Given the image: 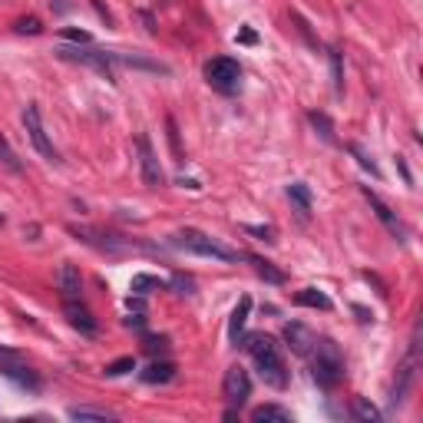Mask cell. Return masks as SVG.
<instances>
[{
  "label": "cell",
  "mask_w": 423,
  "mask_h": 423,
  "mask_svg": "<svg viewBox=\"0 0 423 423\" xmlns=\"http://www.w3.org/2000/svg\"><path fill=\"white\" fill-rule=\"evenodd\" d=\"M351 152H354V156H358V163H360V169H367V172L374 175V179H380V169H377V163H374V159H370L367 152L360 149L358 142H351Z\"/></svg>",
  "instance_id": "cell-27"
},
{
  "label": "cell",
  "mask_w": 423,
  "mask_h": 423,
  "mask_svg": "<svg viewBox=\"0 0 423 423\" xmlns=\"http://www.w3.org/2000/svg\"><path fill=\"white\" fill-rule=\"evenodd\" d=\"M175 245L185 251H192V255H202V258H215V261H239L245 255L239 251L225 248L222 241L208 239L206 232H198V228H182V232H175Z\"/></svg>",
  "instance_id": "cell-3"
},
{
  "label": "cell",
  "mask_w": 423,
  "mask_h": 423,
  "mask_svg": "<svg viewBox=\"0 0 423 423\" xmlns=\"http://www.w3.org/2000/svg\"><path fill=\"white\" fill-rule=\"evenodd\" d=\"M142 348L149 351V354H163V351L169 348V341H165V337H146V341H142Z\"/></svg>",
  "instance_id": "cell-33"
},
{
  "label": "cell",
  "mask_w": 423,
  "mask_h": 423,
  "mask_svg": "<svg viewBox=\"0 0 423 423\" xmlns=\"http://www.w3.org/2000/svg\"><path fill=\"white\" fill-rule=\"evenodd\" d=\"M245 258L255 265V272H258V278H265L268 284H284L288 278H284V272L282 268H274L272 261H265V258H258V255H245Z\"/></svg>",
  "instance_id": "cell-20"
},
{
  "label": "cell",
  "mask_w": 423,
  "mask_h": 423,
  "mask_svg": "<svg viewBox=\"0 0 423 423\" xmlns=\"http://www.w3.org/2000/svg\"><path fill=\"white\" fill-rule=\"evenodd\" d=\"M222 397H225L232 407H241V403L251 397V377L248 370L235 364V367L225 370V380H222Z\"/></svg>",
  "instance_id": "cell-7"
},
{
  "label": "cell",
  "mask_w": 423,
  "mask_h": 423,
  "mask_svg": "<svg viewBox=\"0 0 423 423\" xmlns=\"http://www.w3.org/2000/svg\"><path fill=\"white\" fill-rule=\"evenodd\" d=\"M13 30H17V33H30V37H37V33H44V23L37 20V17H20V20L13 23Z\"/></svg>",
  "instance_id": "cell-30"
},
{
  "label": "cell",
  "mask_w": 423,
  "mask_h": 423,
  "mask_svg": "<svg viewBox=\"0 0 423 423\" xmlns=\"http://www.w3.org/2000/svg\"><path fill=\"white\" fill-rule=\"evenodd\" d=\"M294 304H301V308H317V311H331V298L324 291H317V288H304V291L294 294Z\"/></svg>",
  "instance_id": "cell-19"
},
{
  "label": "cell",
  "mask_w": 423,
  "mask_h": 423,
  "mask_svg": "<svg viewBox=\"0 0 423 423\" xmlns=\"http://www.w3.org/2000/svg\"><path fill=\"white\" fill-rule=\"evenodd\" d=\"M60 37H66V40H76V44H89V33L87 30H73V27L60 30Z\"/></svg>",
  "instance_id": "cell-34"
},
{
  "label": "cell",
  "mask_w": 423,
  "mask_h": 423,
  "mask_svg": "<svg viewBox=\"0 0 423 423\" xmlns=\"http://www.w3.org/2000/svg\"><path fill=\"white\" fill-rule=\"evenodd\" d=\"M245 232L255 235V239H261V241H278V239H274V228L272 225H245Z\"/></svg>",
  "instance_id": "cell-31"
},
{
  "label": "cell",
  "mask_w": 423,
  "mask_h": 423,
  "mask_svg": "<svg viewBox=\"0 0 423 423\" xmlns=\"http://www.w3.org/2000/svg\"><path fill=\"white\" fill-rule=\"evenodd\" d=\"M113 63H122V66H130V70H146V73L169 76V66L159 63V60H149V56H142V53H122V50H113Z\"/></svg>",
  "instance_id": "cell-12"
},
{
  "label": "cell",
  "mask_w": 423,
  "mask_h": 423,
  "mask_svg": "<svg viewBox=\"0 0 423 423\" xmlns=\"http://www.w3.org/2000/svg\"><path fill=\"white\" fill-rule=\"evenodd\" d=\"M179 294H192V288H196V282L192 278H185V274H172V282H169Z\"/></svg>",
  "instance_id": "cell-32"
},
{
  "label": "cell",
  "mask_w": 423,
  "mask_h": 423,
  "mask_svg": "<svg viewBox=\"0 0 423 423\" xmlns=\"http://www.w3.org/2000/svg\"><path fill=\"white\" fill-rule=\"evenodd\" d=\"M165 282L163 278H156V274H132V284H130V291L136 294H152V291H163Z\"/></svg>",
  "instance_id": "cell-21"
},
{
  "label": "cell",
  "mask_w": 423,
  "mask_h": 423,
  "mask_svg": "<svg viewBox=\"0 0 423 423\" xmlns=\"http://www.w3.org/2000/svg\"><path fill=\"white\" fill-rule=\"evenodd\" d=\"M165 130H169V146H172V156H175V163H185V156H182V146H179V130H175V120L169 116L165 120Z\"/></svg>",
  "instance_id": "cell-29"
},
{
  "label": "cell",
  "mask_w": 423,
  "mask_h": 423,
  "mask_svg": "<svg viewBox=\"0 0 423 423\" xmlns=\"http://www.w3.org/2000/svg\"><path fill=\"white\" fill-rule=\"evenodd\" d=\"M288 198H291V206L298 208V215L308 218L311 215V189L304 182H291L288 185Z\"/></svg>",
  "instance_id": "cell-18"
},
{
  "label": "cell",
  "mask_w": 423,
  "mask_h": 423,
  "mask_svg": "<svg viewBox=\"0 0 423 423\" xmlns=\"http://www.w3.org/2000/svg\"><path fill=\"white\" fill-rule=\"evenodd\" d=\"M354 417H358V420H364V423H377L380 420V410L370 400H364V397H354Z\"/></svg>",
  "instance_id": "cell-24"
},
{
  "label": "cell",
  "mask_w": 423,
  "mask_h": 423,
  "mask_svg": "<svg viewBox=\"0 0 423 423\" xmlns=\"http://www.w3.org/2000/svg\"><path fill=\"white\" fill-rule=\"evenodd\" d=\"M354 315H358L360 321H364V324H370V321H374V315H370L367 308H360V304H354Z\"/></svg>",
  "instance_id": "cell-37"
},
{
  "label": "cell",
  "mask_w": 423,
  "mask_h": 423,
  "mask_svg": "<svg viewBox=\"0 0 423 423\" xmlns=\"http://www.w3.org/2000/svg\"><path fill=\"white\" fill-rule=\"evenodd\" d=\"M130 370H136V360L120 358V360H113V364H106V377H122V374H130Z\"/></svg>",
  "instance_id": "cell-28"
},
{
  "label": "cell",
  "mask_w": 423,
  "mask_h": 423,
  "mask_svg": "<svg viewBox=\"0 0 423 423\" xmlns=\"http://www.w3.org/2000/svg\"><path fill=\"white\" fill-rule=\"evenodd\" d=\"M239 40H241V44H255V33H251L248 27H245V30L239 33Z\"/></svg>",
  "instance_id": "cell-40"
},
{
  "label": "cell",
  "mask_w": 423,
  "mask_h": 423,
  "mask_svg": "<svg viewBox=\"0 0 423 423\" xmlns=\"http://www.w3.org/2000/svg\"><path fill=\"white\" fill-rule=\"evenodd\" d=\"M251 420L255 423H291V410H284L278 403H265V407H255V410H251Z\"/></svg>",
  "instance_id": "cell-17"
},
{
  "label": "cell",
  "mask_w": 423,
  "mask_h": 423,
  "mask_svg": "<svg viewBox=\"0 0 423 423\" xmlns=\"http://www.w3.org/2000/svg\"><path fill=\"white\" fill-rule=\"evenodd\" d=\"M308 358H311V374H315V380L321 387H327V391L344 377V354H341V348H337L331 337H317Z\"/></svg>",
  "instance_id": "cell-2"
},
{
  "label": "cell",
  "mask_w": 423,
  "mask_h": 423,
  "mask_svg": "<svg viewBox=\"0 0 423 423\" xmlns=\"http://www.w3.org/2000/svg\"><path fill=\"white\" fill-rule=\"evenodd\" d=\"M0 374H7V377L17 380V384L27 387V391H40V377H37L30 367H23L20 360H13V364H7V367H0Z\"/></svg>",
  "instance_id": "cell-15"
},
{
  "label": "cell",
  "mask_w": 423,
  "mask_h": 423,
  "mask_svg": "<svg viewBox=\"0 0 423 423\" xmlns=\"http://www.w3.org/2000/svg\"><path fill=\"white\" fill-rule=\"evenodd\" d=\"M0 159H4V165H7L11 172H20V169H23L20 159H17V152L11 149V142L4 139V136H0Z\"/></svg>",
  "instance_id": "cell-26"
},
{
  "label": "cell",
  "mask_w": 423,
  "mask_h": 423,
  "mask_svg": "<svg viewBox=\"0 0 423 423\" xmlns=\"http://www.w3.org/2000/svg\"><path fill=\"white\" fill-rule=\"evenodd\" d=\"M245 351H248L251 360L258 364L261 380L282 391L284 384H288V367H284V358H282V351H278V344H274V337L248 334L245 337Z\"/></svg>",
  "instance_id": "cell-1"
},
{
  "label": "cell",
  "mask_w": 423,
  "mask_h": 423,
  "mask_svg": "<svg viewBox=\"0 0 423 423\" xmlns=\"http://www.w3.org/2000/svg\"><path fill=\"white\" fill-rule=\"evenodd\" d=\"M23 130H27V136H30L33 149L40 152L44 159H50V163H56V159H60V156H56V149H53V142L46 139V130H44V122H40V109H37V106L23 109Z\"/></svg>",
  "instance_id": "cell-6"
},
{
  "label": "cell",
  "mask_w": 423,
  "mask_h": 423,
  "mask_svg": "<svg viewBox=\"0 0 423 423\" xmlns=\"http://www.w3.org/2000/svg\"><path fill=\"white\" fill-rule=\"evenodd\" d=\"M70 420H113L109 410H99V407H70Z\"/></svg>",
  "instance_id": "cell-23"
},
{
  "label": "cell",
  "mask_w": 423,
  "mask_h": 423,
  "mask_svg": "<svg viewBox=\"0 0 423 423\" xmlns=\"http://www.w3.org/2000/svg\"><path fill=\"white\" fill-rule=\"evenodd\" d=\"M89 4H93V11H96L99 17L106 20V27H116V20H113V13H109L106 7H103V0H89Z\"/></svg>",
  "instance_id": "cell-35"
},
{
  "label": "cell",
  "mask_w": 423,
  "mask_h": 423,
  "mask_svg": "<svg viewBox=\"0 0 423 423\" xmlns=\"http://www.w3.org/2000/svg\"><path fill=\"white\" fill-rule=\"evenodd\" d=\"M331 73H334V93L344 96V60H341V50H331Z\"/></svg>",
  "instance_id": "cell-25"
},
{
  "label": "cell",
  "mask_w": 423,
  "mask_h": 423,
  "mask_svg": "<svg viewBox=\"0 0 423 423\" xmlns=\"http://www.w3.org/2000/svg\"><path fill=\"white\" fill-rule=\"evenodd\" d=\"M248 315H251V298H241V301L235 304L232 317H228V341H232V344H239V337H241V331H245Z\"/></svg>",
  "instance_id": "cell-14"
},
{
  "label": "cell",
  "mask_w": 423,
  "mask_h": 423,
  "mask_svg": "<svg viewBox=\"0 0 423 423\" xmlns=\"http://www.w3.org/2000/svg\"><path fill=\"white\" fill-rule=\"evenodd\" d=\"M308 120H311V126H315L317 136H321L324 142H337L334 139V122L327 120L324 113H317V109H315V113H308Z\"/></svg>",
  "instance_id": "cell-22"
},
{
  "label": "cell",
  "mask_w": 423,
  "mask_h": 423,
  "mask_svg": "<svg viewBox=\"0 0 423 423\" xmlns=\"http://www.w3.org/2000/svg\"><path fill=\"white\" fill-rule=\"evenodd\" d=\"M364 198H367L370 202V208H374V215L380 218V222H384V228H387V232H391V235H397V239H407V225H403L400 218H397V212H393L391 206H387V202H384V198L377 196V192H370L367 185H364Z\"/></svg>",
  "instance_id": "cell-9"
},
{
  "label": "cell",
  "mask_w": 423,
  "mask_h": 423,
  "mask_svg": "<svg viewBox=\"0 0 423 423\" xmlns=\"http://www.w3.org/2000/svg\"><path fill=\"white\" fill-rule=\"evenodd\" d=\"M56 56H60V60H70V63L93 66V70L103 73L106 80H116V73H113V50H93V46H56Z\"/></svg>",
  "instance_id": "cell-4"
},
{
  "label": "cell",
  "mask_w": 423,
  "mask_h": 423,
  "mask_svg": "<svg viewBox=\"0 0 423 423\" xmlns=\"http://www.w3.org/2000/svg\"><path fill=\"white\" fill-rule=\"evenodd\" d=\"M56 284H60V291H63V298H80V291H83V278H80V268L76 265H60V272H56Z\"/></svg>",
  "instance_id": "cell-13"
},
{
  "label": "cell",
  "mask_w": 423,
  "mask_h": 423,
  "mask_svg": "<svg viewBox=\"0 0 423 423\" xmlns=\"http://www.w3.org/2000/svg\"><path fill=\"white\" fill-rule=\"evenodd\" d=\"M139 377L146 380V384H169V380L175 377V364L172 360H152Z\"/></svg>",
  "instance_id": "cell-16"
},
{
  "label": "cell",
  "mask_w": 423,
  "mask_h": 423,
  "mask_svg": "<svg viewBox=\"0 0 423 423\" xmlns=\"http://www.w3.org/2000/svg\"><path fill=\"white\" fill-rule=\"evenodd\" d=\"M142 324H146V317H142V315H132V317H126V327H136V331H139Z\"/></svg>",
  "instance_id": "cell-39"
},
{
  "label": "cell",
  "mask_w": 423,
  "mask_h": 423,
  "mask_svg": "<svg viewBox=\"0 0 423 423\" xmlns=\"http://www.w3.org/2000/svg\"><path fill=\"white\" fill-rule=\"evenodd\" d=\"M63 315H66V321L80 331V334H87V337H93L99 331V324H96V317L89 315V308L83 301H76V298H66L63 301Z\"/></svg>",
  "instance_id": "cell-10"
},
{
  "label": "cell",
  "mask_w": 423,
  "mask_h": 423,
  "mask_svg": "<svg viewBox=\"0 0 423 423\" xmlns=\"http://www.w3.org/2000/svg\"><path fill=\"white\" fill-rule=\"evenodd\" d=\"M50 7H53L56 13H66L70 7H73V4H70V0H50Z\"/></svg>",
  "instance_id": "cell-38"
},
{
  "label": "cell",
  "mask_w": 423,
  "mask_h": 423,
  "mask_svg": "<svg viewBox=\"0 0 423 423\" xmlns=\"http://www.w3.org/2000/svg\"><path fill=\"white\" fill-rule=\"evenodd\" d=\"M284 341H288V348H291L294 354L308 358V354H311V348H315L317 334L308 324H301V321H291V324H284Z\"/></svg>",
  "instance_id": "cell-11"
},
{
  "label": "cell",
  "mask_w": 423,
  "mask_h": 423,
  "mask_svg": "<svg viewBox=\"0 0 423 423\" xmlns=\"http://www.w3.org/2000/svg\"><path fill=\"white\" fill-rule=\"evenodd\" d=\"M136 149H139V169H142L146 189H163L165 172H163V165H159V159H156V152H152V142L146 136H136Z\"/></svg>",
  "instance_id": "cell-8"
},
{
  "label": "cell",
  "mask_w": 423,
  "mask_h": 423,
  "mask_svg": "<svg viewBox=\"0 0 423 423\" xmlns=\"http://www.w3.org/2000/svg\"><path fill=\"white\" fill-rule=\"evenodd\" d=\"M13 360H20V354H17V351H11V348H4V344H0V367H7V364H13Z\"/></svg>",
  "instance_id": "cell-36"
},
{
  "label": "cell",
  "mask_w": 423,
  "mask_h": 423,
  "mask_svg": "<svg viewBox=\"0 0 423 423\" xmlns=\"http://www.w3.org/2000/svg\"><path fill=\"white\" fill-rule=\"evenodd\" d=\"M206 80L215 89H222V93H232V89H239L241 66L235 63L232 56H215V60H208L206 63Z\"/></svg>",
  "instance_id": "cell-5"
}]
</instances>
